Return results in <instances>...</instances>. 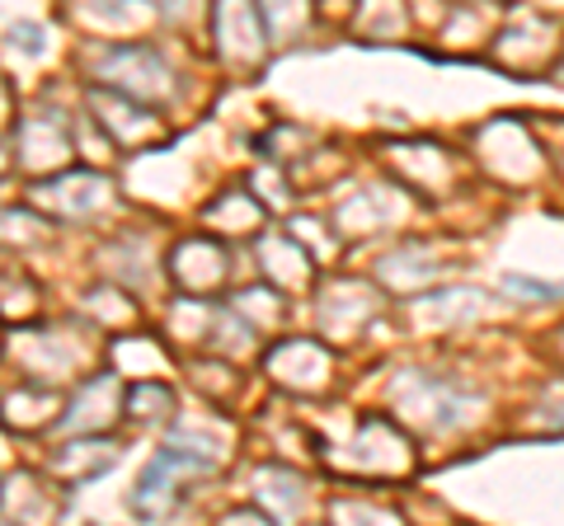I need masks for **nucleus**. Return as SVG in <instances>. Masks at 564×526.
Instances as JSON below:
<instances>
[{"label": "nucleus", "mask_w": 564, "mask_h": 526, "mask_svg": "<svg viewBox=\"0 0 564 526\" xmlns=\"http://www.w3.org/2000/svg\"><path fill=\"white\" fill-rule=\"evenodd\" d=\"M560 20L541 10H508V20L499 29V47H494V57H499L513 76H541L545 66H560Z\"/></svg>", "instance_id": "obj_1"}, {"label": "nucleus", "mask_w": 564, "mask_h": 526, "mask_svg": "<svg viewBox=\"0 0 564 526\" xmlns=\"http://www.w3.org/2000/svg\"><path fill=\"white\" fill-rule=\"evenodd\" d=\"M404 24V0H358V29L372 39H395Z\"/></svg>", "instance_id": "obj_5"}, {"label": "nucleus", "mask_w": 564, "mask_h": 526, "mask_svg": "<svg viewBox=\"0 0 564 526\" xmlns=\"http://www.w3.org/2000/svg\"><path fill=\"white\" fill-rule=\"evenodd\" d=\"M536 432H541V437H564V381L555 385V399H545V405H541Z\"/></svg>", "instance_id": "obj_6"}, {"label": "nucleus", "mask_w": 564, "mask_h": 526, "mask_svg": "<svg viewBox=\"0 0 564 526\" xmlns=\"http://www.w3.org/2000/svg\"><path fill=\"white\" fill-rule=\"evenodd\" d=\"M560 66H564V62H560Z\"/></svg>", "instance_id": "obj_9"}, {"label": "nucleus", "mask_w": 564, "mask_h": 526, "mask_svg": "<svg viewBox=\"0 0 564 526\" xmlns=\"http://www.w3.org/2000/svg\"><path fill=\"white\" fill-rule=\"evenodd\" d=\"M278 358L292 362V372H278V376H288V385H296V391H315V385H325V376H329V353L311 339L282 343Z\"/></svg>", "instance_id": "obj_4"}, {"label": "nucleus", "mask_w": 564, "mask_h": 526, "mask_svg": "<svg viewBox=\"0 0 564 526\" xmlns=\"http://www.w3.org/2000/svg\"><path fill=\"white\" fill-rule=\"evenodd\" d=\"M503 287L508 292H527L532 302H560V296H564V283H536V277H522V273L503 277Z\"/></svg>", "instance_id": "obj_7"}, {"label": "nucleus", "mask_w": 564, "mask_h": 526, "mask_svg": "<svg viewBox=\"0 0 564 526\" xmlns=\"http://www.w3.org/2000/svg\"><path fill=\"white\" fill-rule=\"evenodd\" d=\"M395 399L419 418L423 428H437V432L470 418V395L452 391L447 381H433V376H404L395 385Z\"/></svg>", "instance_id": "obj_3"}, {"label": "nucleus", "mask_w": 564, "mask_h": 526, "mask_svg": "<svg viewBox=\"0 0 564 526\" xmlns=\"http://www.w3.org/2000/svg\"><path fill=\"white\" fill-rule=\"evenodd\" d=\"M560 358H564V335H560Z\"/></svg>", "instance_id": "obj_8"}, {"label": "nucleus", "mask_w": 564, "mask_h": 526, "mask_svg": "<svg viewBox=\"0 0 564 526\" xmlns=\"http://www.w3.org/2000/svg\"><path fill=\"white\" fill-rule=\"evenodd\" d=\"M348 470H358V475H410L414 470V447L410 437H404L391 418L381 414H367L358 424V437H352V461Z\"/></svg>", "instance_id": "obj_2"}]
</instances>
